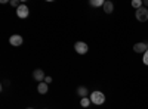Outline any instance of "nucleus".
Masks as SVG:
<instances>
[{
    "mask_svg": "<svg viewBox=\"0 0 148 109\" xmlns=\"http://www.w3.org/2000/svg\"><path fill=\"white\" fill-rule=\"evenodd\" d=\"M45 83H46V84L52 83V77H46V78H45Z\"/></svg>",
    "mask_w": 148,
    "mask_h": 109,
    "instance_id": "nucleus-16",
    "label": "nucleus"
},
{
    "mask_svg": "<svg viewBox=\"0 0 148 109\" xmlns=\"http://www.w3.org/2000/svg\"><path fill=\"white\" fill-rule=\"evenodd\" d=\"M148 50V43L145 41H141V43H135L133 44V52H136V53H145Z\"/></svg>",
    "mask_w": 148,
    "mask_h": 109,
    "instance_id": "nucleus-5",
    "label": "nucleus"
},
{
    "mask_svg": "<svg viewBox=\"0 0 148 109\" xmlns=\"http://www.w3.org/2000/svg\"><path fill=\"white\" fill-rule=\"evenodd\" d=\"M135 18H136L139 22H147L148 21V7L142 6L141 9H138L135 12Z\"/></svg>",
    "mask_w": 148,
    "mask_h": 109,
    "instance_id": "nucleus-2",
    "label": "nucleus"
},
{
    "mask_svg": "<svg viewBox=\"0 0 148 109\" xmlns=\"http://www.w3.org/2000/svg\"><path fill=\"white\" fill-rule=\"evenodd\" d=\"M132 6L138 10V9H141V7L144 6V2H142V0H133V2H132Z\"/></svg>",
    "mask_w": 148,
    "mask_h": 109,
    "instance_id": "nucleus-13",
    "label": "nucleus"
},
{
    "mask_svg": "<svg viewBox=\"0 0 148 109\" xmlns=\"http://www.w3.org/2000/svg\"><path fill=\"white\" fill-rule=\"evenodd\" d=\"M27 109H33V108H27Z\"/></svg>",
    "mask_w": 148,
    "mask_h": 109,
    "instance_id": "nucleus-18",
    "label": "nucleus"
},
{
    "mask_svg": "<svg viewBox=\"0 0 148 109\" xmlns=\"http://www.w3.org/2000/svg\"><path fill=\"white\" fill-rule=\"evenodd\" d=\"M104 0H90L89 2V5L90 6H93V7H99V6H104Z\"/></svg>",
    "mask_w": 148,
    "mask_h": 109,
    "instance_id": "nucleus-12",
    "label": "nucleus"
},
{
    "mask_svg": "<svg viewBox=\"0 0 148 109\" xmlns=\"http://www.w3.org/2000/svg\"><path fill=\"white\" fill-rule=\"evenodd\" d=\"M28 14H30L28 6H27V5H24V3H21V6L16 9V16L21 18V19H25V18L28 16Z\"/></svg>",
    "mask_w": 148,
    "mask_h": 109,
    "instance_id": "nucleus-4",
    "label": "nucleus"
},
{
    "mask_svg": "<svg viewBox=\"0 0 148 109\" xmlns=\"http://www.w3.org/2000/svg\"><path fill=\"white\" fill-rule=\"evenodd\" d=\"M10 5L14 6V7H16V9H18V7L21 6V3L18 2V0H10Z\"/></svg>",
    "mask_w": 148,
    "mask_h": 109,
    "instance_id": "nucleus-15",
    "label": "nucleus"
},
{
    "mask_svg": "<svg viewBox=\"0 0 148 109\" xmlns=\"http://www.w3.org/2000/svg\"><path fill=\"white\" fill-rule=\"evenodd\" d=\"M144 5H145V7H148V0H145V2H144Z\"/></svg>",
    "mask_w": 148,
    "mask_h": 109,
    "instance_id": "nucleus-17",
    "label": "nucleus"
},
{
    "mask_svg": "<svg viewBox=\"0 0 148 109\" xmlns=\"http://www.w3.org/2000/svg\"><path fill=\"white\" fill-rule=\"evenodd\" d=\"M9 43H10V46H14V47H19L24 43V39L21 37L19 34H14V35H10Z\"/></svg>",
    "mask_w": 148,
    "mask_h": 109,
    "instance_id": "nucleus-6",
    "label": "nucleus"
},
{
    "mask_svg": "<svg viewBox=\"0 0 148 109\" xmlns=\"http://www.w3.org/2000/svg\"><path fill=\"white\" fill-rule=\"evenodd\" d=\"M77 94L83 99V97H88V94H90V93H89V90L86 89V87H83V86H82V87H79V89H77Z\"/></svg>",
    "mask_w": 148,
    "mask_h": 109,
    "instance_id": "nucleus-10",
    "label": "nucleus"
},
{
    "mask_svg": "<svg viewBox=\"0 0 148 109\" xmlns=\"http://www.w3.org/2000/svg\"><path fill=\"white\" fill-rule=\"evenodd\" d=\"M142 62H144V65H148V50L142 55Z\"/></svg>",
    "mask_w": 148,
    "mask_h": 109,
    "instance_id": "nucleus-14",
    "label": "nucleus"
},
{
    "mask_svg": "<svg viewBox=\"0 0 148 109\" xmlns=\"http://www.w3.org/2000/svg\"><path fill=\"white\" fill-rule=\"evenodd\" d=\"M74 50H76L79 55H86L88 50H89V47H88V44H86L84 41H77L76 44H74Z\"/></svg>",
    "mask_w": 148,
    "mask_h": 109,
    "instance_id": "nucleus-3",
    "label": "nucleus"
},
{
    "mask_svg": "<svg viewBox=\"0 0 148 109\" xmlns=\"http://www.w3.org/2000/svg\"><path fill=\"white\" fill-rule=\"evenodd\" d=\"M89 97H90V102H92L93 105H96V106H101V105L105 103V94H104L102 91H99V90L92 91Z\"/></svg>",
    "mask_w": 148,
    "mask_h": 109,
    "instance_id": "nucleus-1",
    "label": "nucleus"
},
{
    "mask_svg": "<svg viewBox=\"0 0 148 109\" xmlns=\"http://www.w3.org/2000/svg\"><path fill=\"white\" fill-rule=\"evenodd\" d=\"M47 90H49V87H47V84L45 81L43 83H39V86H37V91H39L40 94H46Z\"/></svg>",
    "mask_w": 148,
    "mask_h": 109,
    "instance_id": "nucleus-9",
    "label": "nucleus"
},
{
    "mask_svg": "<svg viewBox=\"0 0 148 109\" xmlns=\"http://www.w3.org/2000/svg\"><path fill=\"white\" fill-rule=\"evenodd\" d=\"M102 7H104V12H105V14H108V15L114 12V3H113V2H110V0L104 3V6H102Z\"/></svg>",
    "mask_w": 148,
    "mask_h": 109,
    "instance_id": "nucleus-8",
    "label": "nucleus"
},
{
    "mask_svg": "<svg viewBox=\"0 0 148 109\" xmlns=\"http://www.w3.org/2000/svg\"><path fill=\"white\" fill-rule=\"evenodd\" d=\"M90 103H92V102H90V97H83V99L80 100V106H82V108H89Z\"/></svg>",
    "mask_w": 148,
    "mask_h": 109,
    "instance_id": "nucleus-11",
    "label": "nucleus"
},
{
    "mask_svg": "<svg viewBox=\"0 0 148 109\" xmlns=\"http://www.w3.org/2000/svg\"><path fill=\"white\" fill-rule=\"evenodd\" d=\"M33 78L36 80V81H39V83H43L45 81V71L43 69H36V71H33Z\"/></svg>",
    "mask_w": 148,
    "mask_h": 109,
    "instance_id": "nucleus-7",
    "label": "nucleus"
}]
</instances>
